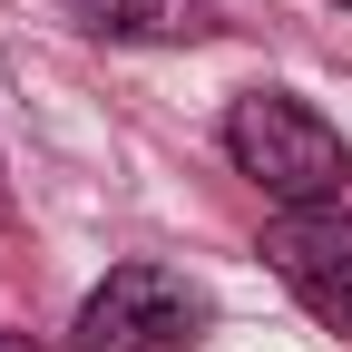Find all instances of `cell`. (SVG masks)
I'll list each match as a JSON object with an SVG mask.
<instances>
[{
    "label": "cell",
    "instance_id": "3",
    "mask_svg": "<svg viewBox=\"0 0 352 352\" xmlns=\"http://www.w3.org/2000/svg\"><path fill=\"white\" fill-rule=\"evenodd\" d=\"M264 264L303 294V314L333 323L352 342V226H342V206H294L264 226Z\"/></svg>",
    "mask_w": 352,
    "mask_h": 352
},
{
    "label": "cell",
    "instance_id": "1",
    "mask_svg": "<svg viewBox=\"0 0 352 352\" xmlns=\"http://www.w3.org/2000/svg\"><path fill=\"white\" fill-rule=\"evenodd\" d=\"M226 157L235 176H254L284 215L294 206H342L352 196V147L323 108H303L294 88H245L226 108Z\"/></svg>",
    "mask_w": 352,
    "mask_h": 352
},
{
    "label": "cell",
    "instance_id": "2",
    "mask_svg": "<svg viewBox=\"0 0 352 352\" xmlns=\"http://www.w3.org/2000/svg\"><path fill=\"white\" fill-rule=\"evenodd\" d=\"M196 333H206V294L176 264H118L69 314V352H186Z\"/></svg>",
    "mask_w": 352,
    "mask_h": 352
},
{
    "label": "cell",
    "instance_id": "5",
    "mask_svg": "<svg viewBox=\"0 0 352 352\" xmlns=\"http://www.w3.org/2000/svg\"><path fill=\"white\" fill-rule=\"evenodd\" d=\"M0 352H39V342H30V333H0Z\"/></svg>",
    "mask_w": 352,
    "mask_h": 352
},
{
    "label": "cell",
    "instance_id": "4",
    "mask_svg": "<svg viewBox=\"0 0 352 352\" xmlns=\"http://www.w3.org/2000/svg\"><path fill=\"white\" fill-rule=\"evenodd\" d=\"M98 39H138V50H186L215 39V0H69Z\"/></svg>",
    "mask_w": 352,
    "mask_h": 352
},
{
    "label": "cell",
    "instance_id": "6",
    "mask_svg": "<svg viewBox=\"0 0 352 352\" xmlns=\"http://www.w3.org/2000/svg\"><path fill=\"white\" fill-rule=\"evenodd\" d=\"M342 10H352V0H342Z\"/></svg>",
    "mask_w": 352,
    "mask_h": 352
}]
</instances>
